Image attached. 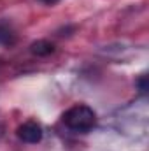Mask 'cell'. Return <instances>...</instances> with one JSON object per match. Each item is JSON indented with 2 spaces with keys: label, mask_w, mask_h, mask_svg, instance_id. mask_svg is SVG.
Segmentation results:
<instances>
[{
  "label": "cell",
  "mask_w": 149,
  "mask_h": 151,
  "mask_svg": "<svg viewBox=\"0 0 149 151\" xmlns=\"http://www.w3.org/2000/svg\"><path fill=\"white\" fill-rule=\"evenodd\" d=\"M18 137L23 142L37 144V142L42 141V127L39 125L37 121H27V123L18 127Z\"/></svg>",
  "instance_id": "7a4b0ae2"
},
{
  "label": "cell",
  "mask_w": 149,
  "mask_h": 151,
  "mask_svg": "<svg viewBox=\"0 0 149 151\" xmlns=\"http://www.w3.org/2000/svg\"><path fill=\"white\" fill-rule=\"evenodd\" d=\"M63 123L74 132H90L97 123V114L88 106H74L63 114Z\"/></svg>",
  "instance_id": "6da1fadb"
},
{
  "label": "cell",
  "mask_w": 149,
  "mask_h": 151,
  "mask_svg": "<svg viewBox=\"0 0 149 151\" xmlns=\"http://www.w3.org/2000/svg\"><path fill=\"white\" fill-rule=\"evenodd\" d=\"M16 32L7 21H0V46H12L16 42Z\"/></svg>",
  "instance_id": "277c9868"
},
{
  "label": "cell",
  "mask_w": 149,
  "mask_h": 151,
  "mask_svg": "<svg viewBox=\"0 0 149 151\" xmlns=\"http://www.w3.org/2000/svg\"><path fill=\"white\" fill-rule=\"evenodd\" d=\"M30 53L35 55V56H49L51 53H54V46H53V42H49L46 39H40V40L32 42Z\"/></svg>",
  "instance_id": "3957f363"
},
{
  "label": "cell",
  "mask_w": 149,
  "mask_h": 151,
  "mask_svg": "<svg viewBox=\"0 0 149 151\" xmlns=\"http://www.w3.org/2000/svg\"><path fill=\"white\" fill-rule=\"evenodd\" d=\"M40 2H44V4H47V5H53V4H56V2H60V0H40Z\"/></svg>",
  "instance_id": "8992f818"
},
{
  "label": "cell",
  "mask_w": 149,
  "mask_h": 151,
  "mask_svg": "<svg viewBox=\"0 0 149 151\" xmlns=\"http://www.w3.org/2000/svg\"><path fill=\"white\" fill-rule=\"evenodd\" d=\"M137 86H139V90L142 93H146L148 91V76H140L139 81H137Z\"/></svg>",
  "instance_id": "5b68a950"
}]
</instances>
